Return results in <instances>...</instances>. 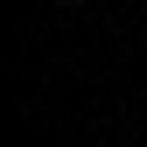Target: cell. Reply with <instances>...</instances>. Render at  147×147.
Returning a JSON list of instances; mask_svg holds the SVG:
<instances>
[{
    "label": "cell",
    "mask_w": 147,
    "mask_h": 147,
    "mask_svg": "<svg viewBox=\"0 0 147 147\" xmlns=\"http://www.w3.org/2000/svg\"><path fill=\"white\" fill-rule=\"evenodd\" d=\"M77 7H84V0H77Z\"/></svg>",
    "instance_id": "obj_1"
}]
</instances>
